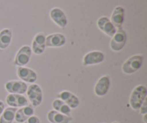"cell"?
Returning <instances> with one entry per match:
<instances>
[{
	"label": "cell",
	"instance_id": "obj_11",
	"mask_svg": "<svg viewBox=\"0 0 147 123\" xmlns=\"http://www.w3.org/2000/svg\"><path fill=\"white\" fill-rule=\"evenodd\" d=\"M7 105L11 107H22L28 105V100L22 94H9L6 98Z\"/></svg>",
	"mask_w": 147,
	"mask_h": 123
},
{
	"label": "cell",
	"instance_id": "obj_3",
	"mask_svg": "<svg viewBox=\"0 0 147 123\" xmlns=\"http://www.w3.org/2000/svg\"><path fill=\"white\" fill-rule=\"evenodd\" d=\"M27 95L29 101L33 107L40 106L42 102V91L40 86L36 84H32L27 87Z\"/></svg>",
	"mask_w": 147,
	"mask_h": 123
},
{
	"label": "cell",
	"instance_id": "obj_8",
	"mask_svg": "<svg viewBox=\"0 0 147 123\" xmlns=\"http://www.w3.org/2000/svg\"><path fill=\"white\" fill-rule=\"evenodd\" d=\"M105 56L102 52L95 50L86 53L83 59V65L84 66L99 64L104 60Z\"/></svg>",
	"mask_w": 147,
	"mask_h": 123
},
{
	"label": "cell",
	"instance_id": "obj_21",
	"mask_svg": "<svg viewBox=\"0 0 147 123\" xmlns=\"http://www.w3.org/2000/svg\"><path fill=\"white\" fill-rule=\"evenodd\" d=\"M17 110L15 107H8L4 109L0 117V123H12Z\"/></svg>",
	"mask_w": 147,
	"mask_h": 123
},
{
	"label": "cell",
	"instance_id": "obj_25",
	"mask_svg": "<svg viewBox=\"0 0 147 123\" xmlns=\"http://www.w3.org/2000/svg\"><path fill=\"white\" fill-rule=\"evenodd\" d=\"M146 117H147V114H145V115H144V121L145 123H147V120H146Z\"/></svg>",
	"mask_w": 147,
	"mask_h": 123
},
{
	"label": "cell",
	"instance_id": "obj_4",
	"mask_svg": "<svg viewBox=\"0 0 147 123\" xmlns=\"http://www.w3.org/2000/svg\"><path fill=\"white\" fill-rule=\"evenodd\" d=\"M32 49L30 46H24L18 50L14 59V65L22 67L30 62L32 56Z\"/></svg>",
	"mask_w": 147,
	"mask_h": 123
},
{
	"label": "cell",
	"instance_id": "obj_16",
	"mask_svg": "<svg viewBox=\"0 0 147 123\" xmlns=\"http://www.w3.org/2000/svg\"><path fill=\"white\" fill-rule=\"evenodd\" d=\"M34 110L32 106H27L22 107L20 108V109L17 110L15 113V117L14 119L19 123L24 122L27 119L30 118V117L33 116L34 115Z\"/></svg>",
	"mask_w": 147,
	"mask_h": 123
},
{
	"label": "cell",
	"instance_id": "obj_1",
	"mask_svg": "<svg viewBox=\"0 0 147 123\" xmlns=\"http://www.w3.org/2000/svg\"><path fill=\"white\" fill-rule=\"evenodd\" d=\"M147 89L144 85L136 86L130 95L129 103L134 110H139L143 102L146 99Z\"/></svg>",
	"mask_w": 147,
	"mask_h": 123
},
{
	"label": "cell",
	"instance_id": "obj_7",
	"mask_svg": "<svg viewBox=\"0 0 147 123\" xmlns=\"http://www.w3.org/2000/svg\"><path fill=\"white\" fill-rule=\"evenodd\" d=\"M17 76L25 83L33 84L37 79V73L32 69L24 66L19 67L17 69Z\"/></svg>",
	"mask_w": 147,
	"mask_h": 123
},
{
	"label": "cell",
	"instance_id": "obj_5",
	"mask_svg": "<svg viewBox=\"0 0 147 123\" xmlns=\"http://www.w3.org/2000/svg\"><path fill=\"white\" fill-rule=\"evenodd\" d=\"M126 43V34L121 28H119L118 31L112 37L110 46L112 50L115 52L121 51L124 48Z\"/></svg>",
	"mask_w": 147,
	"mask_h": 123
},
{
	"label": "cell",
	"instance_id": "obj_23",
	"mask_svg": "<svg viewBox=\"0 0 147 123\" xmlns=\"http://www.w3.org/2000/svg\"><path fill=\"white\" fill-rule=\"evenodd\" d=\"M24 123H40V119L37 116H32Z\"/></svg>",
	"mask_w": 147,
	"mask_h": 123
},
{
	"label": "cell",
	"instance_id": "obj_10",
	"mask_svg": "<svg viewBox=\"0 0 147 123\" xmlns=\"http://www.w3.org/2000/svg\"><path fill=\"white\" fill-rule=\"evenodd\" d=\"M110 79L108 76H103L98 80L94 87V92L98 96H103L107 94L110 88Z\"/></svg>",
	"mask_w": 147,
	"mask_h": 123
},
{
	"label": "cell",
	"instance_id": "obj_22",
	"mask_svg": "<svg viewBox=\"0 0 147 123\" xmlns=\"http://www.w3.org/2000/svg\"><path fill=\"white\" fill-rule=\"evenodd\" d=\"M139 111H140V114L142 115H145L147 114V99H146L143 104L142 105L141 107L139 108Z\"/></svg>",
	"mask_w": 147,
	"mask_h": 123
},
{
	"label": "cell",
	"instance_id": "obj_14",
	"mask_svg": "<svg viewBox=\"0 0 147 123\" xmlns=\"http://www.w3.org/2000/svg\"><path fill=\"white\" fill-rule=\"evenodd\" d=\"M50 17L55 24L61 28H65L67 24V19L64 12L60 8H53L50 11Z\"/></svg>",
	"mask_w": 147,
	"mask_h": 123
},
{
	"label": "cell",
	"instance_id": "obj_2",
	"mask_svg": "<svg viewBox=\"0 0 147 123\" xmlns=\"http://www.w3.org/2000/svg\"><path fill=\"white\" fill-rule=\"evenodd\" d=\"M144 56L142 55H134L129 58L122 66V71L127 75L133 74L143 66Z\"/></svg>",
	"mask_w": 147,
	"mask_h": 123
},
{
	"label": "cell",
	"instance_id": "obj_12",
	"mask_svg": "<svg viewBox=\"0 0 147 123\" xmlns=\"http://www.w3.org/2000/svg\"><path fill=\"white\" fill-rule=\"evenodd\" d=\"M66 43V38L61 33H55L50 35L45 38L46 47L59 48L64 46Z\"/></svg>",
	"mask_w": 147,
	"mask_h": 123
},
{
	"label": "cell",
	"instance_id": "obj_15",
	"mask_svg": "<svg viewBox=\"0 0 147 123\" xmlns=\"http://www.w3.org/2000/svg\"><path fill=\"white\" fill-rule=\"evenodd\" d=\"M45 36L43 33H38L34 37L32 42V51L35 55H41L45 52L46 48Z\"/></svg>",
	"mask_w": 147,
	"mask_h": 123
},
{
	"label": "cell",
	"instance_id": "obj_20",
	"mask_svg": "<svg viewBox=\"0 0 147 123\" xmlns=\"http://www.w3.org/2000/svg\"><path fill=\"white\" fill-rule=\"evenodd\" d=\"M53 107L54 110L67 115V116H70V112H71V109L69 107L68 105H66L63 101L60 100V99H55L53 101Z\"/></svg>",
	"mask_w": 147,
	"mask_h": 123
},
{
	"label": "cell",
	"instance_id": "obj_18",
	"mask_svg": "<svg viewBox=\"0 0 147 123\" xmlns=\"http://www.w3.org/2000/svg\"><path fill=\"white\" fill-rule=\"evenodd\" d=\"M47 119L51 123H69L72 120L70 116H67L55 110H51L48 112Z\"/></svg>",
	"mask_w": 147,
	"mask_h": 123
},
{
	"label": "cell",
	"instance_id": "obj_9",
	"mask_svg": "<svg viewBox=\"0 0 147 123\" xmlns=\"http://www.w3.org/2000/svg\"><path fill=\"white\" fill-rule=\"evenodd\" d=\"M57 97L63 101L70 109H76L79 106L80 101L77 96L69 91H63L57 95Z\"/></svg>",
	"mask_w": 147,
	"mask_h": 123
},
{
	"label": "cell",
	"instance_id": "obj_6",
	"mask_svg": "<svg viewBox=\"0 0 147 123\" xmlns=\"http://www.w3.org/2000/svg\"><path fill=\"white\" fill-rule=\"evenodd\" d=\"M28 86L22 81H9L5 84V89L9 94H24L26 93Z\"/></svg>",
	"mask_w": 147,
	"mask_h": 123
},
{
	"label": "cell",
	"instance_id": "obj_17",
	"mask_svg": "<svg viewBox=\"0 0 147 123\" xmlns=\"http://www.w3.org/2000/svg\"><path fill=\"white\" fill-rule=\"evenodd\" d=\"M111 20L115 27L121 28V25L124 21V9L122 7H116L112 13Z\"/></svg>",
	"mask_w": 147,
	"mask_h": 123
},
{
	"label": "cell",
	"instance_id": "obj_13",
	"mask_svg": "<svg viewBox=\"0 0 147 123\" xmlns=\"http://www.w3.org/2000/svg\"><path fill=\"white\" fill-rule=\"evenodd\" d=\"M97 24L98 28L101 31H103L105 34L110 37H113L116 33V27L113 26V24L108 17H102L99 18L97 22Z\"/></svg>",
	"mask_w": 147,
	"mask_h": 123
},
{
	"label": "cell",
	"instance_id": "obj_24",
	"mask_svg": "<svg viewBox=\"0 0 147 123\" xmlns=\"http://www.w3.org/2000/svg\"><path fill=\"white\" fill-rule=\"evenodd\" d=\"M4 107H4V104L3 103V102L0 101V117H1V114L4 112Z\"/></svg>",
	"mask_w": 147,
	"mask_h": 123
},
{
	"label": "cell",
	"instance_id": "obj_26",
	"mask_svg": "<svg viewBox=\"0 0 147 123\" xmlns=\"http://www.w3.org/2000/svg\"><path fill=\"white\" fill-rule=\"evenodd\" d=\"M113 123H119V122H113Z\"/></svg>",
	"mask_w": 147,
	"mask_h": 123
},
{
	"label": "cell",
	"instance_id": "obj_19",
	"mask_svg": "<svg viewBox=\"0 0 147 123\" xmlns=\"http://www.w3.org/2000/svg\"><path fill=\"white\" fill-rule=\"evenodd\" d=\"M12 38L11 30L4 29L0 32V50H5L9 46Z\"/></svg>",
	"mask_w": 147,
	"mask_h": 123
}]
</instances>
